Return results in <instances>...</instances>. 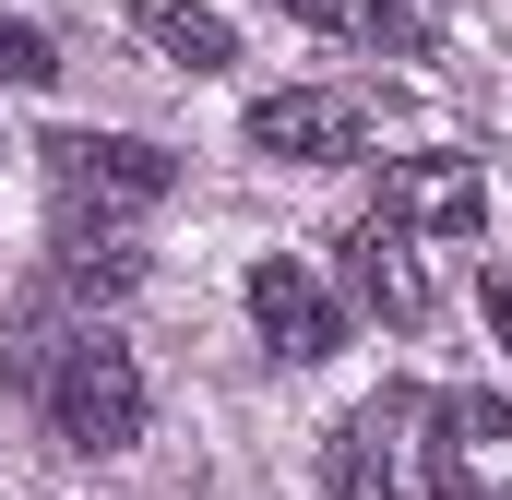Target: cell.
Wrapping results in <instances>:
<instances>
[{
  "instance_id": "cell-1",
  "label": "cell",
  "mask_w": 512,
  "mask_h": 500,
  "mask_svg": "<svg viewBox=\"0 0 512 500\" xmlns=\"http://www.w3.org/2000/svg\"><path fill=\"white\" fill-rule=\"evenodd\" d=\"M36 405H48V429H60L72 453H131V441H143V358H131L120 334L84 322V334L48 358Z\"/></svg>"
},
{
  "instance_id": "cell-2",
  "label": "cell",
  "mask_w": 512,
  "mask_h": 500,
  "mask_svg": "<svg viewBox=\"0 0 512 500\" xmlns=\"http://www.w3.org/2000/svg\"><path fill=\"white\" fill-rule=\"evenodd\" d=\"M36 155H48V191H60V215H96V227L155 215V203L179 191V155H155V143H131V131H48Z\"/></svg>"
},
{
  "instance_id": "cell-3",
  "label": "cell",
  "mask_w": 512,
  "mask_h": 500,
  "mask_svg": "<svg viewBox=\"0 0 512 500\" xmlns=\"http://www.w3.org/2000/svg\"><path fill=\"white\" fill-rule=\"evenodd\" d=\"M251 143H262V155H298V167H346V155H370V96L286 84V96L251 108Z\"/></svg>"
},
{
  "instance_id": "cell-4",
  "label": "cell",
  "mask_w": 512,
  "mask_h": 500,
  "mask_svg": "<svg viewBox=\"0 0 512 500\" xmlns=\"http://www.w3.org/2000/svg\"><path fill=\"white\" fill-rule=\"evenodd\" d=\"M405 417H429V405H417V393H370L358 417H334L322 489L334 500H405Z\"/></svg>"
},
{
  "instance_id": "cell-5",
  "label": "cell",
  "mask_w": 512,
  "mask_h": 500,
  "mask_svg": "<svg viewBox=\"0 0 512 500\" xmlns=\"http://www.w3.org/2000/svg\"><path fill=\"white\" fill-rule=\"evenodd\" d=\"M477 215H489L477 155H405V167H382V227H405V239H477Z\"/></svg>"
},
{
  "instance_id": "cell-6",
  "label": "cell",
  "mask_w": 512,
  "mask_h": 500,
  "mask_svg": "<svg viewBox=\"0 0 512 500\" xmlns=\"http://www.w3.org/2000/svg\"><path fill=\"white\" fill-rule=\"evenodd\" d=\"M251 322L274 334V358H298V370H322V358L346 346V310H334V298H322L286 250H274V262H251Z\"/></svg>"
},
{
  "instance_id": "cell-7",
  "label": "cell",
  "mask_w": 512,
  "mask_h": 500,
  "mask_svg": "<svg viewBox=\"0 0 512 500\" xmlns=\"http://www.w3.org/2000/svg\"><path fill=\"white\" fill-rule=\"evenodd\" d=\"M346 274H358V298L382 310L393 334H417V322H429V274H417V239H405V227L370 215V227L346 239Z\"/></svg>"
},
{
  "instance_id": "cell-8",
  "label": "cell",
  "mask_w": 512,
  "mask_h": 500,
  "mask_svg": "<svg viewBox=\"0 0 512 500\" xmlns=\"http://www.w3.org/2000/svg\"><path fill=\"white\" fill-rule=\"evenodd\" d=\"M143 286V250L96 215H60V250H48V298H131Z\"/></svg>"
},
{
  "instance_id": "cell-9",
  "label": "cell",
  "mask_w": 512,
  "mask_h": 500,
  "mask_svg": "<svg viewBox=\"0 0 512 500\" xmlns=\"http://www.w3.org/2000/svg\"><path fill=\"white\" fill-rule=\"evenodd\" d=\"M274 12H298V24H322V36H358V48H393V60H429V48H441V24H429L417 0H274Z\"/></svg>"
},
{
  "instance_id": "cell-10",
  "label": "cell",
  "mask_w": 512,
  "mask_h": 500,
  "mask_svg": "<svg viewBox=\"0 0 512 500\" xmlns=\"http://www.w3.org/2000/svg\"><path fill=\"white\" fill-rule=\"evenodd\" d=\"M131 36H143L155 60H179V72H227V60H239L227 12H203V0H131Z\"/></svg>"
},
{
  "instance_id": "cell-11",
  "label": "cell",
  "mask_w": 512,
  "mask_h": 500,
  "mask_svg": "<svg viewBox=\"0 0 512 500\" xmlns=\"http://www.w3.org/2000/svg\"><path fill=\"white\" fill-rule=\"evenodd\" d=\"M0 84H60V48H48L24 12H0Z\"/></svg>"
},
{
  "instance_id": "cell-12",
  "label": "cell",
  "mask_w": 512,
  "mask_h": 500,
  "mask_svg": "<svg viewBox=\"0 0 512 500\" xmlns=\"http://www.w3.org/2000/svg\"><path fill=\"white\" fill-rule=\"evenodd\" d=\"M477 310H489V334L512 346V274H477Z\"/></svg>"
},
{
  "instance_id": "cell-13",
  "label": "cell",
  "mask_w": 512,
  "mask_h": 500,
  "mask_svg": "<svg viewBox=\"0 0 512 500\" xmlns=\"http://www.w3.org/2000/svg\"><path fill=\"white\" fill-rule=\"evenodd\" d=\"M477 500H489V489H477Z\"/></svg>"
}]
</instances>
